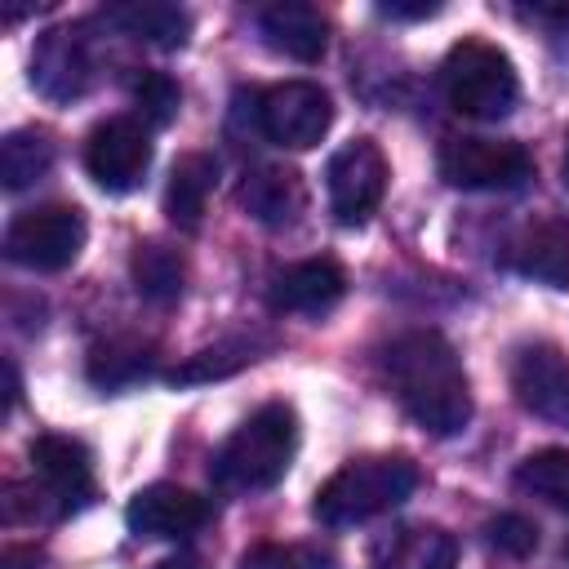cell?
I'll use <instances>...</instances> for the list:
<instances>
[{"mask_svg": "<svg viewBox=\"0 0 569 569\" xmlns=\"http://www.w3.org/2000/svg\"><path fill=\"white\" fill-rule=\"evenodd\" d=\"M382 373L400 409L427 436H458L471 422V391L458 351L436 329H409L382 351Z\"/></svg>", "mask_w": 569, "mask_h": 569, "instance_id": "1", "label": "cell"}, {"mask_svg": "<svg viewBox=\"0 0 569 569\" xmlns=\"http://www.w3.org/2000/svg\"><path fill=\"white\" fill-rule=\"evenodd\" d=\"M298 453V413L284 400L253 409L213 453V485L227 493H258L284 480Z\"/></svg>", "mask_w": 569, "mask_h": 569, "instance_id": "2", "label": "cell"}, {"mask_svg": "<svg viewBox=\"0 0 569 569\" xmlns=\"http://www.w3.org/2000/svg\"><path fill=\"white\" fill-rule=\"evenodd\" d=\"M418 489V467L400 453H373L338 467L320 489H316V520L325 529H351L365 525L391 507H400Z\"/></svg>", "mask_w": 569, "mask_h": 569, "instance_id": "3", "label": "cell"}, {"mask_svg": "<svg viewBox=\"0 0 569 569\" xmlns=\"http://www.w3.org/2000/svg\"><path fill=\"white\" fill-rule=\"evenodd\" d=\"M440 84H445L449 107L471 120H502L520 98L511 58L489 40H458L445 53Z\"/></svg>", "mask_w": 569, "mask_h": 569, "instance_id": "4", "label": "cell"}, {"mask_svg": "<svg viewBox=\"0 0 569 569\" xmlns=\"http://www.w3.org/2000/svg\"><path fill=\"white\" fill-rule=\"evenodd\" d=\"M440 178L458 191H516L533 178V160L511 138H445L440 147Z\"/></svg>", "mask_w": 569, "mask_h": 569, "instance_id": "5", "label": "cell"}, {"mask_svg": "<svg viewBox=\"0 0 569 569\" xmlns=\"http://www.w3.org/2000/svg\"><path fill=\"white\" fill-rule=\"evenodd\" d=\"M84 213L76 204H36L4 231V258L27 271H62L84 249Z\"/></svg>", "mask_w": 569, "mask_h": 569, "instance_id": "6", "label": "cell"}, {"mask_svg": "<svg viewBox=\"0 0 569 569\" xmlns=\"http://www.w3.org/2000/svg\"><path fill=\"white\" fill-rule=\"evenodd\" d=\"M333 124V102L316 80H280L258 98V129L284 151L316 147Z\"/></svg>", "mask_w": 569, "mask_h": 569, "instance_id": "7", "label": "cell"}, {"mask_svg": "<svg viewBox=\"0 0 569 569\" xmlns=\"http://www.w3.org/2000/svg\"><path fill=\"white\" fill-rule=\"evenodd\" d=\"M325 191H329V209L342 227H360L387 191V156L373 138H351L342 142L329 164H325Z\"/></svg>", "mask_w": 569, "mask_h": 569, "instance_id": "8", "label": "cell"}, {"mask_svg": "<svg viewBox=\"0 0 569 569\" xmlns=\"http://www.w3.org/2000/svg\"><path fill=\"white\" fill-rule=\"evenodd\" d=\"M84 169L111 196L133 191L147 178V169H151V138H147V129L138 120H129V116L102 120L89 133V142H84Z\"/></svg>", "mask_w": 569, "mask_h": 569, "instance_id": "9", "label": "cell"}, {"mask_svg": "<svg viewBox=\"0 0 569 569\" xmlns=\"http://www.w3.org/2000/svg\"><path fill=\"white\" fill-rule=\"evenodd\" d=\"M511 391L520 409L542 422L569 427V356L551 342H529L511 356Z\"/></svg>", "mask_w": 569, "mask_h": 569, "instance_id": "10", "label": "cell"}, {"mask_svg": "<svg viewBox=\"0 0 569 569\" xmlns=\"http://www.w3.org/2000/svg\"><path fill=\"white\" fill-rule=\"evenodd\" d=\"M93 80V53L80 27H53L36 40L31 53V84L53 98V102H71L89 89Z\"/></svg>", "mask_w": 569, "mask_h": 569, "instance_id": "11", "label": "cell"}, {"mask_svg": "<svg viewBox=\"0 0 569 569\" xmlns=\"http://www.w3.org/2000/svg\"><path fill=\"white\" fill-rule=\"evenodd\" d=\"M31 471L44 485L53 511H76L93 498V462L89 449L71 436H36L31 440Z\"/></svg>", "mask_w": 569, "mask_h": 569, "instance_id": "12", "label": "cell"}, {"mask_svg": "<svg viewBox=\"0 0 569 569\" xmlns=\"http://www.w3.org/2000/svg\"><path fill=\"white\" fill-rule=\"evenodd\" d=\"M502 262L525 280L551 284V289H569V222L565 218L525 222L502 244Z\"/></svg>", "mask_w": 569, "mask_h": 569, "instance_id": "13", "label": "cell"}, {"mask_svg": "<svg viewBox=\"0 0 569 569\" xmlns=\"http://www.w3.org/2000/svg\"><path fill=\"white\" fill-rule=\"evenodd\" d=\"M124 520L138 538H191L209 520V502L182 485H147L129 498Z\"/></svg>", "mask_w": 569, "mask_h": 569, "instance_id": "14", "label": "cell"}, {"mask_svg": "<svg viewBox=\"0 0 569 569\" xmlns=\"http://www.w3.org/2000/svg\"><path fill=\"white\" fill-rule=\"evenodd\" d=\"M347 293V271L333 258H307V262H289L284 271L271 276V307L276 311H293V316H325L342 302Z\"/></svg>", "mask_w": 569, "mask_h": 569, "instance_id": "15", "label": "cell"}, {"mask_svg": "<svg viewBox=\"0 0 569 569\" xmlns=\"http://www.w3.org/2000/svg\"><path fill=\"white\" fill-rule=\"evenodd\" d=\"M369 569H458V542L440 525H396L373 538Z\"/></svg>", "mask_w": 569, "mask_h": 569, "instance_id": "16", "label": "cell"}, {"mask_svg": "<svg viewBox=\"0 0 569 569\" xmlns=\"http://www.w3.org/2000/svg\"><path fill=\"white\" fill-rule=\"evenodd\" d=\"M258 31L267 49L293 58V62H316L329 49V22L316 4L307 0H276L258 13Z\"/></svg>", "mask_w": 569, "mask_h": 569, "instance_id": "17", "label": "cell"}, {"mask_svg": "<svg viewBox=\"0 0 569 569\" xmlns=\"http://www.w3.org/2000/svg\"><path fill=\"white\" fill-rule=\"evenodd\" d=\"M102 22L116 27L129 40L156 44V49H178L191 36V13L164 0H124V4H107Z\"/></svg>", "mask_w": 569, "mask_h": 569, "instance_id": "18", "label": "cell"}, {"mask_svg": "<svg viewBox=\"0 0 569 569\" xmlns=\"http://www.w3.org/2000/svg\"><path fill=\"white\" fill-rule=\"evenodd\" d=\"M240 204L262 227H289L302 213L307 191H302V178L293 169H284V164H258L240 182Z\"/></svg>", "mask_w": 569, "mask_h": 569, "instance_id": "19", "label": "cell"}, {"mask_svg": "<svg viewBox=\"0 0 569 569\" xmlns=\"http://www.w3.org/2000/svg\"><path fill=\"white\" fill-rule=\"evenodd\" d=\"M218 182V160L204 156V151H191L173 164L169 173V187H164V213L173 227L182 231H196L200 218H204V204H209V191Z\"/></svg>", "mask_w": 569, "mask_h": 569, "instance_id": "20", "label": "cell"}, {"mask_svg": "<svg viewBox=\"0 0 569 569\" xmlns=\"http://www.w3.org/2000/svg\"><path fill=\"white\" fill-rule=\"evenodd\" d=\"M53 138L44 129H13L0 142V182L4 191H27L53 169Z\"/></svg>", "mask_w": 569, "mask_h": 569, "instance_id": "21", "label": "cell"}, {"mask_svg": "<svg viewBox=\"0 0 569 569\" xmlns=\"http://www.w3.org/2000/svg\"><path fill=\"white\" fill-rule=\"evenodd\" d=\"M129 271H133L138 293H142L147 302H160V307L173 302V298L182 293V280H187V262H182V253L169 249V244H160V240L138 244Z\"/></svg>", "mask_w": 569, "mask_h": 569, "instance_id": "22", "label": "cell"}, {"mask_svg": "<svg viewBox=\"0 0 569 569\" xmlns=\"http://www.w3.org/2000/svg\"><path fill=\"white\" fill-rule=\"evenodd\" d=\"M516 489L569 511V449H538L516 467Z\"/></svg>", "mask_w": 569, "mask_h": 569, "instance_id": "23", "label": "cell"}, {"mask_svg": "<svg viewBox=\"0 0 569 569\" xmlns=\"http://www.w3.org/2000/svg\"><path fill=\"white\" fill-rule=\"evenodd\" d=\"M240 569H338L329 551L311 542H258L240 556Z\"/></svg>", "mask_w": 569, "mask_h": 569, "instance_id": "24", "label": "cell"}, {"mask_svg": "<svg viewBox=\"0 0 569 569\" xmlns=\"http://www.w3.org/2000/svg\"><path fill=\"white\" fill-rule=\"evenodd\" d=\"M133 107H138V116H142L151 129H164V124L178 116V107H182V89H178V80L164 76V71H142V76L133 80Z\"/></svg>", "mask_w": 569, "mask_h": 569, "instance_id": "25", "label": "cell"}, {"mask_svg": "<svg viewBox=\"0 0 569 569\" xmlns=\"http://www.w3.org/2000/svg\"><path fill=\"white\" fill-rule=\"evenodd\" d=\"M244 360H253V351L249 347H213V351H200V356H191L182 369H173L169 378L173 382H200V378H227V373H236Z\"/></svg>", "mask_w": 569, "mask_h": 569, "instance_id": "26", "label": "cell"}, {"mask_svg": "<svg viewBox=\"0 0 569 569\" xmlns=\"http://www.w3.org/2000/svg\"><path fill=\"white\" fill-rule=\"evenodd\" d=\"M485 538H489V547L493 551H502V556H529L533 547H538V529H533V520H525V516H516V511H502V516H493L489 525H485Z\"/></svg>", "mask_w": 569, "mask_h": 569, "instance_id": "27", "label": "cell"}, {"mask_svg": "<svg viewBox=\"0 0 569 569\" xmlns=\"http://www.w3.org/2000/svg\"><path fill=\"white\" fill-rule=\"evenodd\" d=\"M138 373H147V356L142 351H98V360H93V378L98 382H107V387H116V382H124V378H138Z\"/></svg>", "mask_w": 569, "mask_h": 569, "instance_id": "28", "label": "cell"}, {"mask_svg": "<svg viewBox=\"0 0 569 569\" xmlns=\"http://www.w3.org/2000/svg\"><path fill=\"white\" fill-rule=\"evenodd\" d=\"M516 13L525 18V22H538V27H547V31H556V36H569V4L560 0H533V4H516Z\"/></svg>", "mask_w": 569, "mask_h": 569, "instance_id": "29", "label": "cell"}, {"mask_svg": "<svg viewBox=\"0 0 569 569\" xmlns=\"http://www.w3.org/2000/svg\"><path fill=\"white\" fill-rule=\"evenodd\" d=\"M445 4L440 0H418V4H405V0H382L378 13L382 18H400V22H418V18H436Z\"/></svg>", "mask_w": 569, "mask_h": 569, "instance_id": "30", "label": "cell"}, {"mask_svg": "<svg viewBox=\"0 0 569 569\" xmlns=\"http://www.w3.org/2000/svg\"><path fill=\"white\" fill-rule=\"evenodd\" d=\"M36 560H40V551H36V547H4L0 569H36Z\"/></svg>", "mask_w": 569, "mask_h": 569, "instance_id": "31", "label": "cell"}, {"mask_svg": "<svg viewBox=\"0 0 569 569\" xmlns=\"http://www.w3.org/2000/svg\"><path fill=\"white\" fill-rule=\"evenodd\" d=\"M156 569H200V560L191 551H178V556H164Z\"/></svg>", "mask_w": 569, "mask_h": 569, "instance_id": "32", "label": "cell"}, {"mask_svg": "<svg viewBox=\"0 0 569 569\" xmlns=\"http://www.w3.org/2000/svg\"><path fill=\"white\" fill-rule=\"evenodd\" d=\"M560 178H565V187H569V138H565V160H560Z\"/></svg>", "mask_w": 569, "mask_h": 569, "instance_id": "33", "label": "cell"}]
</instances>
